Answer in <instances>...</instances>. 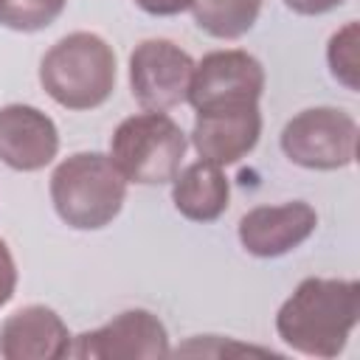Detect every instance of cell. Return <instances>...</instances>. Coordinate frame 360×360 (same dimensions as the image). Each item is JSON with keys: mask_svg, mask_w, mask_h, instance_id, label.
Wrapping results in <instances>:
<instances>
[{"mask_svg": "<svg viewBox=\"0 0 360 360\" xmlns=\"http://www.w3.org/2000/svg\"><path fill=\"white\" fill-rule=\"evenodd\" d=\"M360 318L354 278H304L276 315L278 338L309 357H338Z\"/></svg>", "mask_w": 360, "mask_h": 360, "instance_id": "cell-1", "label": "cell"}, {"mask_svg": "<svg viewBox=\"0 0 360 360\" xmlns=\"http://www.w3.org/2000/svg\"><path fill=\"white\" fill-rule=\"evenodd\" d=\"M127 197V177L110 155L76 152L51 174V202L59 219L76 231L110 225Z\"/></svg>", "mask_w": 360, "mask_h": 360, "instance_id": "cell-2", "label": "cell"}, {"mask_svg": "<svg viewBox=\"0 0 360 360\" xmlns=\"http://www.w3.org/2000/svg\"><path fill=\"white\" fill-rule=\"evenodd\" d=\"M39 84L68 110H93L115 87V53L98 34H68L42 56Z\"/></svg>", "mask_w": 360, "mask_h": 360, "instance_id": "cell-3", "label": "cell"}, {"mask_svg": "<svg viewBox=\"0 0 360 360\" xmlns=\"http://www.w3.org/2000/svg\"><path fill=\"white\" fill-rule=\"evenodd\" d=\"M186 132L163 110H143L124 118L110 138V158L127 183H172L186 158Z\"/></svg>", "mask_w": 360, "mask_h": 360, "instance_id": "cell-4", "label": "cell"}, {"mask_svg": "<svg viewBox=\"0 0 360 360\" xmlns=\"http://www.w3.org/2000/svg\"><path fill=\"white\" fill-rule=\"evenodd\" d=\"M281 149L304 169H343L357 158V121L338 107H309L284 124Z\"/></svg>", "mask_w": 360, "mask_h": 360, "instance_id": "cell-5", "label": "cell"}, {"mask_svg": "<svg viewBox=\"0 0 360 360\" xmlns=\"http://www.w3.org/2000/svg\"><path fill=\"white\" fill-rule=\"evenodd\" d=\"M194 59L169 39H143L129 53L132 96L146 110H169L188 98Z\"/></svg>", "mask_w": 360, "mask_h": 360, "instance_id": "cell-6", "label": "cell"}, {"mask_svg": "<svg viewBox=\"0 0 360 360\" xmlns=\"http://www.w3.org/2000/svg\"><path fill=\"white\" fill-rule=\"evenodd\" d=\"M68 354L79 360H152L169 354V335L149 309H127L110 323L76 335Z\"/></svg>", "mask_w": 360, "mask_h": 360, "instance_id": "cell-7", "label": "cell"}, {"mask_svg": "<svg viewBox=\"0 0 360 360\" xmlns=\"http://www.w3.org/2000/svg\"><path fill=\"white\" fill-rule=\"evenodd\" d=\"M264 68L248 51H211L194 65L188 98L194 110L259 101Z\"/></svg>", "mask_w": 360, "mask_h": 360, "instance_id": "cell-8", "label": "cell"}, {"mask_svg": "<svg viewBox=\"0 0 360 360\" xmlns=\"http://www.w3.org/2000/svg\"><path fill=\"white\" fill-rule=\"evenodd\" d=\"M262 135V112L259 101L245 104H225V107H208L197 110L191 143L200 155V160L231 166L242 160Z\"/></svg>", "mask_w": 360, "mask_h": 360, "instance_id": "cell-9", "label": "cell"}, {"mask_svg": "<svg viewBox=\"0 0 360 360\" xmlns=\"http://www.w3.org/2000/svg\"><path fill=\"white\" fill-rule=\"evenodd\" d=\"M315 225H318V214L304 200H292L281 205H259L239 219V242L250 256L276 259L307 242Z\"/></svg>", "mask_w": 360, "mask_h": 360, "instance_id": "cell-10", "label": "cell"}, {"mask_svg": "<svg viewBox=\"0 0 360 360\" xmlns=\"http://www.w3.org/2000/svg\"><path fill=\"white\" fill-rule=\"evenodd\" d=\"M59 152L56 124L31 104L0 107V160L17 172L45 169Z\"/></svg>", "mask_w": 360, "mask_h": 360, "instance_id": "cell-11", "label": "cell"}, {"mask_svg": "<svg viewBox=\"0 0 360 360\" xmlns=\"http://www.w3.org/2000/svg\"><path fill=\"white\" fill-rule=\"evenodd\" d=\"M65 321L42 304L11 312L0 326V357L6 360H59L70 352Z\"/></svg>", "mask_w": 360, "mask_h": 360, "instance_id": "cell-12", "label": "cell"}, {"mask_svg": "<svg viewBox=\"0 0 360 360\" xmlns=\"http://www.w3.org/2000/svg\"><path fill=\"white\" fill-rule=\"evenodd\" d=\"M231 197L228 177L222 174V166L197 160L177 172L172 180V202L174 208L191 219V222H214L225 214Z\"/></svg>", "mask_w": 360, "mask_h": 360, "instance_id": "cell-13", "label": "cell"}, {"mask_svg": "<svg viewBox=\"0 0 360 360\" xmlns=\"http://www.w3.org/2000/svg\"><path fill=\"white\" fill-rule=\"evenodd\" d=\"M191 11L194 22L205 34L217 39H236L256 25L262 0H194Z\"/></svg>", "mask_w": 360, "mask_h": 360, "instance_id": "cell-14", "label": "cell"}, {"mask_svg": "<svg viewBox=\"0 0 360 360\" xmlns=\"http://www.w3.org/2000/svg\"><path fill=\"white\" fill-rule=\"evenodd\" d=\"M68 0H0V25L11 31H42L65 11Z\"/></svg>", "mask_w": 360, "mask_h": 360, "instance_id": "cell-15", "label": "cell"}, {"mask_svg": "<svg viewBox=\"0 0 360 360\" xmlns=\"http://www.w3.org/2000/svg\"><path fill=\"white\" fill-rule=\"evenodd\" d=\"M357 34H360V28L352 20V22H346L343 28H338L332 34L329 48H326V59H329L332 76L340 84H346L349 90L360 87V82H357V73H360V68H357Z\"/></svg>", "mask_w": 360, "mask_h": 360, "instance_id": "cell-16", "label": "cell"}, {"mask_svg": "<svg viewBox=\"0 0 360 360\" xmlns=\"http://www.w3.org/2000/svg\"><path fill=\"white\" fill-rule=\"evenodd\" d=\"M17 287V264L8 250V245L0 239V307H6Z\"/></svg>", "mask_w": 360, "mask_h": 360, "instance_id": "cell-17", "label": "cell"}, {"mask_svg": "<svg viewBox=\"0 0 360 360\" xmlns=\"http://www.w3.org/2000/svg\"><path fill=\"white\" fill-rule=\"evenodd\" d=\"M194 0H135L138 8H143L146 14H155V17H172V14H180L186 8H191Z\"/></svg>", "mask_w": 360, "mask_h": 360, "instance_id": "cell-18", "label": "cell"}, {"mask_svg": "<svg viewBox=\"0 0 360 360\" xmlns=\"http://www.w3.org/2000/svg\"><path fill=\"white\" fill-rule=\"evenodd\" d=\"M284 3H287V8H292L295 14L312 17V14H326V11H332V8H338V6L346 3V0H284Z\"/></svg>", "mask_w": 360, "mask_h": 360, "instance_id": "cell-19", "label": "cell"}]
</instances>
